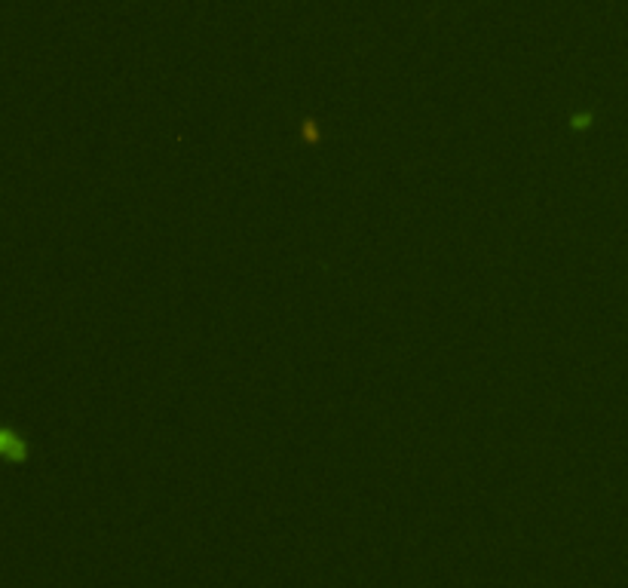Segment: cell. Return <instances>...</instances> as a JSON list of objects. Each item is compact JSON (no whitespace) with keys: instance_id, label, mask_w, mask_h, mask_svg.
<instances>
[{"instance_id":"cell-1","label":"cell","mask_w":628,"mask_h":588,"mask_svg":"<svg viewBox=\"0 0 628 588\" xmlns=\"http://www.w3.org/2000/svg\"><path fill=\"white\" fill-rule=\"evenodd\" d=\"M0 457L13 463H25L28 460V445L19 432L10 429V426H0Z\"/></svg>"}]
</instances>
